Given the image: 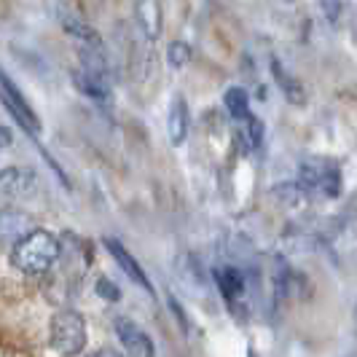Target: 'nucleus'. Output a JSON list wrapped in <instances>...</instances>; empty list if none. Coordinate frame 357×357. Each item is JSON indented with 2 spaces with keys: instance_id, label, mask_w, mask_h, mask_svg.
Masks as SVG:
<instances>
[{
  "instance_id": "9b49d317",
  "label": "nucleus",
  "mask_w": 357,
  "mask_h": 357,
  "mask_svg": "<svg viewBox=\"0 0 357 357\" xmlns=\"http://www.w3.org/2000/svg\"><path fill=\"white\" fill-rule=\"evenodd\" d=\"M188 124H191V119H188V105H185L183 97H175V100H172V107H169V119H167V132H169L172 145L185 143V137H188Z\"/></svg>"
},
{
  "instance_id": "aec40b11",
  "label": "nucleus",
  "mask_w": 357,
  "mask_h": 357,
  "mask_svg": "<svg viewBox=\"0 0 357 357\" xmlns=\"http://www.w3.org/2000/svg\"><path fill=\"white\" fill-rule=\"evenodd\" d=\"M14 145V132L8 129V126L0 124V151H6V148H11Z\"/></svg>"
},
{
  "instance_id": "f3484780",
  "label": "nucleus",
  "mask_w": 357,
  "mask_h": 357,
  "mask_svg": "<svg viewBox=\"0 0 357 357\" xmlns=\"http://www.w3.org/2000/svg\"><path fill=\"white\" fill-rule=\"evenodd\" d=\"M245 124H242V135H245V143H250L252 148H258L261 140H264V124H261V119H255L252 113H248L245 119H242Z\"/></svg>"
},
{
  "instance_id": "5701e85b",
  "label": "nucleus",
  "mask_w": 357,
  "mask_h": 357,
  "mask_svg": "<svg viewBox=\"0 0 357 357\" xmlns=\"http://www.w3.org/2000/svg\"><path fill=\"white\" fill-rule=\"evenodd\" d=\"M355 331H357V306H355Z\"/></svg>"
},
{
  "instance_id": "f8f14e48",
  "label": "nucleus",
  "mask_w": 357,
  "mask_h": 357,
  "mask_svg": "<svg viewBox=\"0 0 357 357\" xmlns=\"http://www.w3.org/2000/svg\"><path fill=\"white\" fill-rule=\"evenodd\" d=\"M271 73H274V78H277V84H280V89H282V94H285L287 100H290L293 105H304L306 102L304 86L298 84V78H296V75L285 73L282 62H280L277 56H271Z\"/></svg>"
},
{
  "instance_id": "4be33fe9",
  "label": "nucleus",
  "mask_w": 357,
  "mask_h": 357,
  "mask_svg": "<svg viewBox=\"0 0 357 357\" xmlns=\"http://www.w3.org/2000/svg\"><path fill=\"white\" fill-rule=\"evenodd\" d=\"M89 357H124V355H121V352H116V349H107V347H105V349H97V352H91Z\"/></svg>"
},
{
  "instance_id": "f03ea898",
  "label": "nucleus",
  "mask_w": 357,
  "mask_h": 357,
  "mask_svg": "<svg viewBox=\"0 0 357 357\" xmlns=\"http://www.w3.org/2000/svg\"><path fill=\"white\" fill-rule=\"evenodd\" d=\"M49 341L52 349L62 357H75L84 352L86 347V320L75 309H62L52 317L49 328Z\"/></svg>"
},
{
  "instance_id": "a211bd4d",
  "label": "nucleus",
  "mask_w": 357,
  "mask_h": 357,
  "mask_svg": "<svg viewBox=\"0 0 357 357\" xmlns=\"http://www.w3.org/2000/svg\"><path fill=\"white\" fill-rule=\"evenodd\" d=\"M167 62H169V68H185L188 62H191V46L185 43V40H175L172 46H169V52H167Z\"/></svg>"
},
{
  "instance_id": "dca6fc26",
  "label": "nucleus",
  "mask_w": 357,
  "mask_h": 357,
  "mask_svg": "<svg viewBox=\"0 0 357 357\" xmlns=\"http://www.w3.org/2000/svg\"><path fill=\"white\" fill-rule=\"evenodd\" d=\"M320 188L325 191V197H331V199H336L341 194V172L336 164H325Z\"/></svg>"
},
{
  "instance_id": "423d86ee",
  "label": "nucleus",
  "mask_w": 357,
  "mask_h": 357,
  "mask_svg": "<svg viewBox=\"0 0 357 357\" xmlns=\"http://www.w3.org/2000/svg\"><path fill=\"white\" fill-rule=\"evenodd\" d=\"M33 229H36V220L24 210H17V207L0 210V245H11L14 248Z\"/></svg>"
},
{
  "instance_id": "9d476101",
  "label": "nucleus",
  "mask_w": 357,
  "mask_h": 357,
  "mask_svg": "<svg viewBox=\"0 0 357 357\" xmlns=\"http://www.w3.org/2000/svg\"><path fill=\"white\" fill-rule=\"evenodd\" d=\"M73 86L81 91L84 97H89L94 102H107L110 100V84L100 75H91L86 70H73Z\"/></svg>"
},
{
  "instance_id": "6ab92c4d",
  "label": "nucleus",
  "mask_w": 357,
  "mask_h": 357,
  "mask_svg": "<svg viewBox=\"0 0 357 357\" xmlns=\"http://www.w3.org/2000/svg\"><path fill=\"white\" fill-rule=\"evenodd\" d=\"M97 296L105 298V301H110V304L121 301V290H119L116 282H110L107 277H100V280H97Z\"/></svg>"
},
{
  "instance_id": "6e6552de",
  "label": "nucleus",
  "mask_w": 357,
  "mask_h": 357,
  "mask_svg": "<svg viewBox=\"0 0 357 357\" xmlns=\"http://www.w3.org/2000/svg\"><path fill=\"white\" fill-rule=\"evenodd\" d=\"M62 30L68 33V36L78 43V46H89V49H102V36L91 27L86 19H81L78 14H70V11H65L62 14Z\"/></svg>"
},
{
  "instance_id": "412c9836",
  "label": "nucleus",
  "mask_w": 357,
  "mask_h": 357,
  "mask_svg": "<svg viewBox=\"0 0 357 357\" xmlns=\"http://www.w3.org/2000/svg\"><path fill=\"white\" fill-rule=\"evenodd\" d=\"M322 6H325L328 22H336L339 19V0H322Z\"/></svg>"
},
{
  "instance_id": "39448f33",
  "label": "nucleus",
  "mask_w": 357,
  "mask_h": 357,
  "mask_svg": "<svg viewBox=\"0 0 357 357\" xmlns=\"http://www.w3.org/2000/svg\"><path fill=\"white\" fill-rule=\"evenodd\" d=\"M113 328H116V336H119L129 357H156L153 341L137 322H132L129 317H116Z\"/></svg>"
},
{
  "instance_id": "ddd939ff",
  "label": "nucleus",
  "mask_w": 357,
  "mask_h": 357,
  "mask_svg": "<svg viewBox=\"0 0 357 357\" xmlns=\"http://www.w3.org/2000/svg\"><path fill=\"white\" fill-rule=\"evenodd\" d=\"M137 24L148 40L159 38L161 33V6L156 0H140L137 3Z\"/></svg>"
},
{
  "instance_id": "7ed1b4c3",
  "label": "nucleus",
  "mask_w": 357,
  "mask_h": 357,
  "mask_svg": "<svg viewBox=\"0 0 357 357\" xmlns=\"http://www.w3.org/2000/svg\"><path fill=\"white\" fill-rule=\"evenodd\" d=\"M0 102H3V107L11 113V119H14L30 137H38V135H40V119H38V113L33 110V105L27 102V97L17 89V84H14L3 70H0Z\"/></svg>"
},
{
  "instance_id": "2eb2a0df",
  "label": "nucleus",
  "mask_w": 357,
  "mask_h": 357,
  "mask_svg": "<svg viewBox=\"0 0 357 357\" xmlns=\"http://www.w3.org/2000/svg\"><path fill=\"white\" fill-rule=\"evenodd\" d=\"M322 183V169L314 164V161H309V164H301V172H298V188L309 194V191H317Z\"/></svg>"
},
{
  "instance_id": "20e7f679",
  "label": "nucleus",
  "mask_w": 357,
  "mask_h": 357,
  "mask_svg": "<svg viewBox=\"0 0 357 357\" xmlns=\"http://www.w3.org/2000/svg\"><path fill=\"white\" fill-rule=\"evenodd\" d=\"M36 172L30 167H6L0 169V202H19L33 197Z\"/></svg>"
},
{
  "instance_id": "4468645a",
  "label": "nucleus",
  "mask_w": 357,
  "mask_h": 357,
  "mask_svg": "<svg viewBox=\"0 0 357 357\" xmlns=\"http://www.w3.org/2000/svg\"><path fill=\"white\" fill-rule=\"evenodd\" d=\"M223 102H226V110L231 113L234 119H245L250 113V100H248V91L239 89V86H231V89L223 94Z\"/></svg>"
},
{
  "instance_id": "0eeeda50",
  "label": "nucleus",
  "mask_w": 357,
  "mask_h": 357,
  "mask_svg": "<svg viewBox=\"0 0 357 357\" xmlns=\"http://www.w3.org/2000/svg\"><path fill=\"white\" fill-rule=\"evenodd\" d=\"M105 250L113 255V261L121 266V271H124L126 277L132 280V282H137V285L143 287V290H148V293H153V285H151V280L145 277V271H143V266L135 261V255L126 250L124 245L119 242V239H113V236H105Z\"/></svg>"
},
{
  "instance_id": "f257e3e1",
  "label": "nucleus",
  "mask_w": 357,
  "mask_h": 357,
  "mask_svg": "<svg viewBox=\"0 0 357 357\" xmlns=\"http://www.w3.org/2000/svg\"><path fill=\"white\" fill-rule=\"evenodd\" d=\"M62 255L56 234L49 229H33L22 242L11 248V266L24 277H43L54 268Z\"/></svg>"
},
{
  "instance_id": "1a4fd4ad",
  "label": "nucleus",
  "mask_w": 357,
  "mask_h": 357,
  "mask_svg": "<svg viewBox=\"0 0 357 357\" xmlns=\"http://www.w3.org/2000/svg\"><path fill=\"white\" fill-rule=\"evenodd\" d=\"M215 282H218V290L220 296L226 298V304L236 306V301L245 296V274L239 268L234 266H223V268H215Z\"/></svg>"
}]
</instances>
